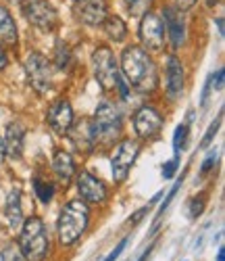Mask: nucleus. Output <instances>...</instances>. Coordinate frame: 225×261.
Wrapping results in <instances>:
<instances>
[{
  "label": "nucleus",
  "mask_w": 225,
  "mask_h": 261,
  "mask_svg": "<svg viewBox=\"0 0 225 261\" xmlns=\"http://www.w3.org/2000/svg\"><path fill=\"white\" fill-rule=\"evenodd\" d=\"M121 69L131 86L138 94H152L159 86V71L148 50L142 46H127L121 55Z\"/></svg>",
  "instance_id": "obj_1"
},
{
  "label": "nucleus",
  "mask_w": 225,
  "mask_h": 261,
  "mask_svg": "<svg viewBox=\"0 0 225 261\" xmlns=\"http://www.w3.org/2000/svg\"><path fill=\"white\" fill-rule=\"evenodd\" d=\"M123 129V119H121V111L119 109L108 102L102 100L96 107V113L90 121V134H92V144L94 146H110L115 142Z\"/></svg>",
  "instance_id": "obj_2"
},
{
  "label": "nucleus",
  "mask_w": 225,
  "mask_h": 261,
  "mask_svg": "<svg viewBox=\"0 0 225 261\" xmlns=\"http://www.w3.org/2000/svg\"><path fill=\"white\" fill-rule=\"evenodd\" d=\"M90 224V209L83 201H69L57 220V234L63 247L75 245Z\"/></svg>",
  "instance_id": "obj_3"
},
{
  "label": "nucleus",
  "mask_w": 225,
  "mask_h": 261,
  "mask_svg": "<svg viewBox=\"0 0 225 261\" xmlns=\"http://www.w3.org/2000/svg\"><path fill=\"white\" fill-rule=\"evenodd\" d=\"M19 249L23 253L25 261H46L50 253V238L40 217H30L21 224Z\"/></svg>",
  "instance_id": "obj_4"
},
{
  "label": "nucleus",
  "mask_w": 225,
  "mask_h": 261,
  "mask_svg": "<svg viewBox=\"0 0 225 261\" xmlns=\"http://www.w3.org/2000/svg\"><path fill=\"white\" fill-rule=\"evenodd\" d=\"M92 71H94V77H96L98 86L104 92H110L112 88H115L119 71H117L115 55H112V50L108 46H98L92 53Z\"/></svg>",
  "instance_id": "obj_5"
},
{
  "label": "nucleus",
  "mask_w": 225,
  "mask_h": 261,
  "mask_svg": "<svg viewBox=\"0 0 225 261\" xmlns=\"http://www.w3.org/2000/svg\"><path fill=\"white\" fill-rule=\"evenodd\" d=\"M25 73L38 94H46L52 84V65L42 53H30L25 59Z\"/></svg>",
  "instance_id": "obj_6"
},
{
  "label": "nucleus",
  "mask_w": 225,
  "mask_h": 261,
  "mask_svg": "<svg viewBox=\"0 0 225 261\" xmlns=\"http://www.w3.org/2000/svg\"><path fill=\"white\" fill-rule=\"evenodd\" d=\"M21 9L30 23L42 32H50L59 23V15L48 0H21Z\"/></svg>",
  "instance_id": "obj_7"
},
{
  "label": "nucleus",
  "mask_w": 225,
  "mask_h": 261,
  "mask_svg": "<svg viewBox=\"0 0 225 261\" xmlns=\"http://www.w3.org/2000/svg\"><path fill=\"white\" fill-rule=\"evenodd\" d=\"M140 155V144L136 140H121L115 148V153L110 157V169H112V178L115 182H123L127 178L129 169L133 167Z\"/></svg>",
  "instance_id": "obj_8"
},
{
  "label": "nucleus",
  "mask_w": 225,
  "mask_h": 261,
  "mask_svg": "<svg viewBox=\"0 0 225 261\" xmlns=\"http://www.w3.org/2000/svg\"><path fill=\"white\" fill-rule=\"evenodd\" d=\"M163 115L156 111L154 107H140L136 115H133V129H136L138 138L142 140H154L163 129Z\"/></svg>",
  "instance_id": "obj_9"
},
{
  "label": "nucleus",
  "mask_w": 225,
  "mask_h": 261,
  "mask_svg": "<svg viewBox=\"0 0 225 261\" xmlns=\"http://www.w3.org/2000/svg\"><path fill=\"white\" fill-rule=\"evenodd\" d=\"M140 40L144 44V50H163L165 44V28L159 15L146 13L140 21Z\"/></svg>",
  "instance_id": "obj_10"
},
{
  "label": "nucleus",
  "mask_w": 225,
  "mask_h": 261,
  "mask_svg": "<svg viewBox=\"0 0 225 261\" xmlns=\"http://www.w3.org/2000/svg\"><path fill=\"white\" fill-rule=\"evenodd\" d=\"M46 121L52 127V132L59 136L69 134V129L73 127V107L67 98L54 100L48 111H46Z\"/></svg>",
  "instance_id": "obj_11"
},
{
  "label": "nucleus",
  "mask_w": 225,
  "mask_h": 261,
  "mask_svg": "<svg viewBox=\"0 0 225 261\" xmlns=\"http://www.w3.org/2000/svg\"><path fill=\"white\" fill-rule=\"evenodd\" d=\"M77 190L83 203H94V205H102L108 199V188L106 184L96 178L94 173L90 171H79L77 176Z\"/></svg>",
  "instance_id": "obj_12"
},
{
  "label": "nucleus",
  "mask_w": 225,
  "mask_h": 261,
  "mask_svg": "<svg viewBox=\"0 0 225 261\" xmlns=\"http://www.w3.org/2000/svg\"><path fill=\"white\" fill-rule=\"evenodd\" d=\"M165 75H167V94L169 98H179L184 92V84H186V71L184 65L175 55L167 57V67H165Z\"/></svg>",
  "instance_id": "obj_13"
},
{
  "label": "nucleus",
  "mask_w": 225,
  "mask_h": 261,
  "mask_svg": "<svg viewBox=\"0 0 225 261\" xmlns=\"http://www.w3.org/2000/svg\"><path fill=\"white\" fill-rule=\"evenodd\" d=\"M163 19H165L163 28H167V32H169L173 48L184 46V42H186V21L182 17V11H177L173 7H165L163 9Z\"/></svg>",
  "instance_id": "obj_14"
},
{
  "label": "nucleus",
  "mask_w": 225,
  "mask_h": 261,
  "mask_svg": "<svg viewBox=\"0 0 225 261\" xmlns=\"http://www.w3.org/2000/svg\"><path fill=\"white\" fill-rule=\"evenodd\" d=\"M106 3L104 0H83L79 5V11H77V17L81 23H86L88 28H98L104 23L106 19Z\"/></svg>",
  "instance_id": "obj_15"
},
{
  "label": "nucleus",
  "mask_w": 225,
  "mask_h": 261,
  "mask_svg": "<svg viewBox=\"0 0 225 261\" xmlns=\"http://www.w3.org/2000/svg\"><path fill=\"white\" fill-rule=\"evenodd\" d=\"M23 138H25V129L21 123H9L7 125V136H5V150H7V157L21 159L23 155Z\"/></svg>",
  "instance_id": "obj_16"
},
{
  "label": "nucleus",
  "mask_w": 225,
  "mask_h": 261,
  "mask_svg": "<svg viewBox=\"0 0 225 261\" xmlns=\"http://www.w3.org/2000/svg\"><path fill=\"white\" fill-rule=\"evenodd\" d=\"M52 169L57 173V178L67 186L73 176H75V165H73V159L67 150H57L54 157H52Z\"/></svg>",
  "instance_id": "obj_17"
},
{
  "label": "nucleus",
  "mask_w": 225,
  "mask_h": 261,
  "mask_svg": "<svg viewBox=\"0 0 225 261\" xmlns=\"http://www.w3.org/2000/svg\"><path fill=\"white\" fill-rule=\"evenodd\" d=\"M17 40H19V32L13 15L5 7H0V46H15Z\"/></svg>",
  "instance_id": "obj_18"
},
{
  "label": "nucleus",
  "mask_w": 225,
  "mask_h": 261,
  "mask_svg": "<svg viewBox=\"0 0 225 261\" xmlns=\"http://www.w3.org/2000/svg\"><path fill=\"white\" fill-rule=\"evenodd\" d=\"M7 220L13 230H21L23 224V207H21V188L15 186L7 199Z\"/></svg>",
  "instance_id": "obj_19"
},
{
  "label": "nucleus",
  "mask_w": 225,
  "mask_h": 261,
  "mask_svg": "<svg viewBox=\"0 0 225 261\" xmlns=\"http://www.w3.org/2000/svg\"><path fill=\"white\" fill-rule=\"evenodd\" d=\"M69 136H71V142L75 144V148L81 150V153H88V150L94 148L92 134H90V123H77L75 127L69 129Z\"/></svg>",
  "instance_id": "obj_20"
},
{
  "label": "nucleus",
  "mask_w": 225,
  "mask_h": 261,
  "mask_svg": "<svg viewBox=\"0 0 225 261\" xmlns=\"http://www.w3.org/2000/svg\"><path fill=\"white\" fill-rule=\"evenodd\" d=\"M104 30H106V36H108L112 42H123L125 36H127V28H125V23H123V19L117 17V15L104 19Z\"/></svg>",
  "instance_id": "obj_21"
},
{
  "label": "nucleus",
  "mask_w": 225,
  "mask_h": 261,
  "mask_svg": "<svg viewBox=\"0 0 225 261\" xmlns=\"http://www.w3.org/2000/svg\"><path fill=\"white\" fill-rule=\"evenodd\" d=\"M123 5L131 17H144L152 9V0H123Z\"/></svg>",
  "instance_id": "obj_22"
},
{
  "label": "nucleus",
  "mask_w": 225,
  "mask_h": 261,
  "mask_svg": "<svg viewBox=\"0 0 225 261\" xmlns=\"http://www.w3.org/2000/svg\"><path fill=\"white\" fill-rule=\"evenodd\" d=\"M34 190H36V194H38V199L42 201V203H50L52 201V194H54V186L48 182V180H42V178H36L34 180Z\"/></svg>",
  "instance_id": "obj_23"
},
{
  "label": "nucleus",
  "mask_w": 225,
  "mask_h": 261,
  "mask_svg": "<svg viewBox=\"0 0 225 261\" xmlns=\"http://www.w3.org/2000/svg\"><path fill=\"white\" fill-rule=\"evenodd\" d=\"M188 136H190V127L186 123H179L175 134H173V150L179 153V150H184L186 144H188Z\"/></svg>",
  "instance_id": "obj_24"
},
{
  "label": "nucleus",
  "mask_w": 225,
  "mask_h": 261,
  "mask_svg": "<svg viewBox=\"0 0 225 261\" xmlns=\"http://www.w3.org/2000/svg\"><path fill=\"white\" fill-rule=\"evenodd\" d=\"M0 259H3V261H25V257H23V253H21L19 245H15V243H7L3 247V251H0Z\"/></svg>",
  "instance_id": "obj_25"
},
{
  "label": "nucleus",
  "mask_w": 225,
  "mask_h": 261,
  "mask_svg": "<svg viewBox=\"0 0 225 261\" xmlns=\"http://www.w3.org/2000/svg\"><path fill=\"white\" fill-rule=\"evenodd\" d=\"M69 61H71L69 48H67L63 42H59V46H57V65L61 69H67V67H69Z\"/></svg>",
  "instance_id": "obj_26"
},
{
  "label": "nucleus",
  "mask_w": 225,
  "mask_h": 261,
  "mask_svg": "<svg viewBox=\"0 0 225 261\" xmlns=\"http://www.w3.org/2000/svg\"><path fill=\"white\" fill-rule=\"evenodd\" d=\"M205 205H207V197H205V192L200 194V199H192L190 205H188V211H190V217H198L202 211H205Z\"/></svg>",
  "instance_id": "obj_27"
},
{
  "label": "nucleus",
  "mask_w": 225,
  "mask_h": 261,
  "mask_svg": "<svg viewBox=\"0 0 225 261\" xmlns=\"http://www.w3.org/2000/svg\"><path fill=\"white\" fill-rule=\"evenodd\" d=\"M221 117H223V115H219V117H217V119H215V121L209 125V129H207L205 138H202V146H205V148H207V146L213 142V138L217 136V132H219V125H221Z\"/></svg>",
  "instance_id": "obj_28"
},
{
  "label": "nucleus",
  "mask_w": 225,
  "mask_h": 261,
  "mask_svg": "<svg viewBox=\"0 0 225 261\" xmlns=\"http://www.w3.org/2000/svg\"><path fill=\"white\" fill-rule=\"evenodd\" d=\"M182 180H184V178H182ZM182 180H179V182H175V184H173V188L169 190V194H167V199H165V201L161 203V211H159V215H156V220H161V217H163V213H165V209H167V207L171 205V201L175 199V194H177V190H179V188H182Z\"/></svg>",
  "instance_id": "obj_29"
},
{
  "label": "nucleus",
  "mask_w": 225,
  "mask_h": 261,
  "mask_svg": "<svg viewBox=\"0 0 225 261\" xmlns=\"http://www.w3.org/2000/svg\"><path fill=\"white\" fill-rule=\"evenodd\" d=\"M215 163H217V153H211V155L205 159V163L200 165V176H207V173L215 167Z\"/></svg>",
  "instance_id": "obj_30"
},
{
  "label": "nucleus",
  "mask_w": 225,
  "mask_h": 261,
  "mask_svg": "<svg viewBox=\"0 0 225 261\" xmlns=\"http://www.w3.org/2000/svg\"><path fill=\"white\" fill-rule=\"evenodd\" d=\"M177 159H171V161H167L165 165H163V178L165 180H169V178H173V173H175V169H177Z\"/></svg>",
  "instance_id": "obj_31"
},
{
  "label": "nucleus",
  "mask_w": 225,
  "mask_h": 261,
  "mask_svg": "<svg viewBox=\"0 0 225 261\" xmlns=\"http://www.w3.org/2000/svg\"><path fill=\"white\" fill-rule=\"evenodd\" d=\"M213 84H215V75H209V80H207V84H205V90H202V107L207 105V100H209V96H211Z\"/></svg>",
  "instance_id": "obj_32"
},
{
  "label": "nucleus",
  "mask_w": 225,
  "mask_h": 261,
  "mask_svg": "<svg viewBox=\"0 0 225 261\" xmlns=\"http://www.w3.org/2000/svg\"><path fill=\"white\" fill-rule=\"evenodd\" d=\"M125 245H127V238H123V241H121V243H119V245L115 247V251H110V253H108V257H106L104 261H117V257H119V255L123 253Z\"/></svg>",
  "instance_id": "obj_33"
},
{
  "label": "nucleus",
  "mask_w": 225,
  "mask_h": 261,
  "mask_svg": "<svg viewBox=\"0 0 225 261\" xmlns=\"http://www.w3.org/2000/svg\"><path fill=\"white\" fill-rule=\"evenodd\" d=\"M196 3H198V0H175L177 11H190V9H192Z\"/></svg>",
  "instance_id": "obj_34"
},
{
  "label": "nucleus",
  "mask_w": 225,
  "mask_h": 261,
  "mask_svg": "<svg viewBox=\"0 0 225 261\" xmlns=\"http://www.w3.org/2000/svg\"><path fill=\"white\" fill-rule=\"evenodd\" d=\"M115 88H119V94H121V98H127L129 96V90H127V84L121 80V77H117V84H115Z\"/></svg>",
  "instance_id": "obj_35"
},
{
  "label": "nucleus",
  "mask_w": 225,
  "mask_h": 261,
  "mask_svg": "<svg viewBox=\"0 0 225 261\" xmlns=\"http://www.w3.org/2000/svg\"><path fill=\"white\" fill-rule=\"evenodd\" d=\"M7 65H9V57H7L5 48L0 46V71H5V69H7Z\"/></svg>",
  "instance_id": "obj_36"
},
{
  "label": "nucleus",
  "mask_w": 225,
  "mask_h": 261,
  "mask_svg": "<svg viewBox=\"0 0 225 261\" xmlns=\"http://www.w3.org/2000/svg\"><path fill=\"white\" fill-rule=\"evenodd\" d=\"M146 211H148V207H144V209H140V211H138L136 215H133V217H131V220H129V222H131V224H138V222L142 220V217H144V213H146Z\"/></svg>",
  "instance_id": "obj_37"
},
{
  "label": "nucleus",
  "mask_w": 225,
  "mask_h": 261,
  "mask_svg": "<svg viewBox=\"0 0 225 261\" xmlns=\"http://www.w3.org/2000/svg\"><path fill=\"white\" fill-rule=\"evenodd\" d=\"M221 88H223V69L217 71V90H221Z\"/></svg>",
  "instance_id": "obj_38"
},
{
  "label": "nucleus",
  "mask_w": 225,
  "mask_h": 261,
  "mask_svg": "<svg viewBox=\"0 0 225 261\" xmlns=\"http://www.w3.org/2000/svg\"><path fill=\"white\" fill-rule=\"evenodd\" d=\"M5 157H7V150H5V142H3V138H0V163L5 161Z\"/></svg>",
  "instance_id": "obj_39"
},
{
  "label": "nucleus",
  "mask_w": 225,
  "mask_h": 261,
  "mask_svg": "<svg viewBox=\"0 0 225 261\" xmlns=\"http://www.w3.org/2000/svg\"><path fill=\"white\" fill-rule=\"evenodd\" d=\"M217 261H225V251H223V247L219 249V255H217Z\"/></svg>",
  "instance_id": "obj_40"
},
{
  "label": "nucleus",
  "mask_w": 225,
  "mask_h": 261,
  "mask_svg": "<svg viewBox=\"0 0 225 261\" xmlns=\"http://www.w3.org/2000/svg\"><path fill=\"white\" fill-rule=\"evenodd\" d=\"M217 25H219V34H223V19H217Z\"/></svg>",
  "instance_id": "obj_41"
},
{
  "label": "nucleus",
  "mask_w": 225,
  "mask_h": 261,
  "mask_svg": "<svg viewBox=\"0 0 225 261\" xmlns=\"http://www.w3.org/2000/svg\"><path fill=\"white\" fill-rule=\"evenodd\" d=\"M207 5H209V7H215V5H217V0H207Z\"/></svg>",
  "instance_id": "obj_42"
},
{
  "label": "nucleus",
  "mask_w": 225,
  "mask_h": 261,
  "mask_svg": "<svg viewBox=\"0 0 225 261\" xmlns=\"http://www.w3.org/2000/svg\"><path fill=\"white\" fill-rule=\"evenodd\" d=\"M75 3H83V0H75Z\"/></svg>",
  "instance_id": "obj_43"
}]
</instances>
